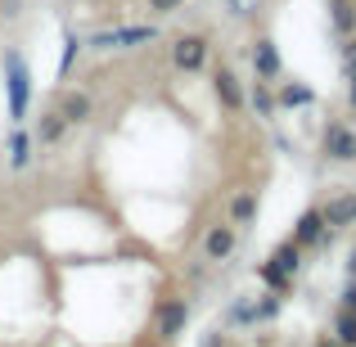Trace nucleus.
I'll use <instances>...</instances> for the list:
<instances>
[{
	"mask_svg": "<svg viewBox=\"0 0 356 347\" xmlns=\"http://www.w3.org/2000/svg\"><path fill=\"white\" fill-rule=\"evenodd\" d=\"M266 261H275L280 271H284V275H298V271H302V243L298 239H289V243H280L275 252H270Z\"/></svg>",
	"mask_w": 356,
	"mask_h": 347,
	"instance_id": "obj_14",
	"label": "nucleus"
},
{
	"mask_svg": "<svg viewBox=\"0 0 356 347\" xmlns=\"http://www.w3.org/2000/svg\"><path fill=\"white\" fill-rule=\"evenodd\" d=\"M181 5H185V0H149V9H154V14H176Z\"/></svg>",
	"mask_w": 356,
	"mask_h": 347,
	"instance_id": "obj_24",
	"label": "nucleus"
},
{
	"mask_svg": "<svg viewBox=\"0 0 356 347\" xmlns=\"http://www.w3.org/2000/svg\"><path fill=\"white\" fill-rule=\"evenodd\" d=\"M252 217H257V194L252 190L235 194V199H230V221H235V226H248Z\"/></svg>",
	"mask_w": 356,
	"mask_h": 347,
	"instance_id": "obj_16",
	"label": "nucleus"
},
{
	"mask_svg": "<svg viewBox=\"0 0 356 347\" xmlns=\"http://www.w3.org/2000/svg\"><path fill=\"white\" fill-rule=\"evenodd\" d=\"M158 36V27H113V32H95L90 45L95 50H131V45H149Z\"/></svg>",
	"mask_w": 356,
	"mask_h": 347,
	"instance_id": "obj_4",
	"label": "nucleus"
},
{
	"mask_svg": "<svg viewBox=\"0 0 356 347\" xmlns=\"http://www.w3.org/2000/svg\"><path fill=\"white\" fill-rule=\"evenodd\" d=\"M77 50H81V41H77V36H63V59H59V72H68L72 68V59H77Z\"/></svg>",
	"mask_w": 356,
	"mask_h": 347,
	"instance_id": "obj_21",
	"label": "nucleus"
},
{
	"mask_svg": "<svg viewBox=\"0 0 356 347\" xmlns=\"http://www.w3.org/2000/svg\"><path fill=\"white\" fill-rule=\"evenodd\" d=\"M330 23L339 36H356V0H330Z\"/></svg>",
	"mask_w": 356,
	"mask_h": 347,
	"instance_id": "obj_12",
	"label": "nucleus"
},
{
	"mask_svg": "<svg viewBox=\"0 0 356 347\" xmlns=\"http://www.w3.org/2000/svg\"><path fill=\"white\" fill-rule=\"evenodd\" d=\"M325 226L330 230H348V226H356V190H348V194H334L330 203H325Z\"/></svg>",
	"mask_w": 356,
	"mask_h": 347,
	"instance_id": "obj_8",
	"label": "nucleus"
},
{
	"mask_svg": "<svg viewBox=\"0 0 356 347\" xmlns=\"http://www.w3.org/2000/svg\"><path fill=\"white\" fill-rule=\"evenodd\" d=\"M316 347H339V339H321V343H316Z\"/></svg>",
	"mask_w": 356,
	"mask_h": 347,
	"instance_id": "obj_29",
	"label": "nucleus"
},
{
	"mask_svg": "<svg viewBox=\"0 0 356 347\" xmlns=\"http://www.w3.org/2000/svg\"><path fill=\"white\" fill-rule=\"evenodd\" d=\"M185 325H190V302L185 298H167L158 307V339H176Z\"/></svg>",
	"mask_w": 356,
	"mask_h": 347,
	"instance_id": "obj_6",
	"label": "nucleus"
},
{
	"mask_svg": "<svg viewBox=\"0 0 356 347\" xmlns=\"http://www.w3.org/2000/svg\"><path fill=\"white\" fill-rule=\"evenodd\" d=\"M348 280H356V252L348 257Z\"/></svg>",
	"mask_w": 356,
	"mask_h": 347,
	"instance_id": "obj_28",
	"label": "nucleus"
},
{
	"mask_svg": "<svg viewBox=\"0 0 356 347\" xmlns=\"http://www.w3.org/2000/svg\"><path fill=\"white\" fill-rule=\"evenodd\" d=\"M261 280H266L275 293H289V284H293V275H284V271L275 266V261H261Z\"/></svg>",
	"mask_w": 356,
	"mask_h": 347,
	"instance_id": "obj_19",
	"label": "nucleus"
},
{
	"mask_svg": "<svg viewBox=\"0 0 356 347\" xmlns=\"http://www.w3.org/2000/svg\"><path fill=\"white\" fill-rule=\"evenodd\" d=\"M248 104L257 108V118H275V90H270V81H257V86H252V95H248Z\"/></svg>",
	"mask_w": 356,
	"mask_h": 347,
	"instance_id": "obj_17",
	"label": "nucleus"
},
{
	"mask_svg": "<svg viewBox=\"0 0 356 347\" xmlns=\"http://www.w3.org/2000/svg\"><path fill=\"white\" fill-rule=\"evenodd\" d=\"M172 63L181 72H199L203 63H208V36H199V32L176 36V41H172Z\"/></svg>",
	"mask_w": 356,
	"mask_h": 347,
	"instance_id": "obj_3",
	"label": "nucleus"
},
{
	"mask_svg": "<svg viewBox=\"0 0 356 347\" xmlns=\"http://www.w3.org/2000/svg\"><path fill=\"white\" fill-rule=\"evenodd\" d=\"M27 63H23V54L18 50H9L5 54V86H9V118L14 122H23L27 118Z\"/></svg>",
	"mask_w": 356,
	"mask_h": 347,
	"instance_id": "obj_1",
	"label": "nucleus"
},
{
	"mask_svg": "<svg viewBox=\"0 0 356 347\" xmlns=\"http://www.w3.org/2000/svg\"><path fill=\"white\" fill-rule=\"evenodd\" d=\"M270 316H280V298H275V293H266V298L257 302V321H270Z\"/></svg>",
	"mask_w": 356,
	"mask_h": 347,
	"instance_id": "obj_22",
	"label": "nucleus"
},
{
	"mask_svg": "<svg viewBox=\"0 0 356 347\" xmlns=\"http://www.w3.org/2000/svg\"><path fill=\"white\" fill-rule=\"evenodd\" d=\"M275 104L280 108H307V104H316V90L302 86V81H289V86L275 90Z\"/></svg>",
	"mask_w": 356,
	"mask_h": 347,
	"instance_id": "obj_13",
	"label": "nucleus"
},
{
	"mask_svg": "<svg viewBox=\"0 0 356 347\" xmlns=\"http://www.w3.org/2000/svg\"><path fill=\"white\" fill-rule=\"evenodd\" d=\"M343 72H356V36H348V41H343Z\"/></svg>",
	"mask_w": 356,
	"mask_h": 347,
	"instance_id": "obj_23",
	"label": "nucleus"
},
{
	"mask_svg": "<svg viewBox=\"0 0 356 347\" xmlns=\"http://www.w3.org/2000/svg\"><path fill=\"white\" fill-rule=\"evenodd\" d=\"M343 307H348V312H356V280H348V293H343Z\"/></svg>",
	"mask_w": 356,
	"mask_h": 347,
	"instance_id": "obj_25",
	"label": "nucleus"
},
{
	"mask_svg": "<svg viewBox=\"0 0 356 347\" xmlns=\"http://www.w3.org/2000/svg\"><path fill=\"white\" fill-rule=\"evenodd\" d=\"M203 347H230V343H226V339H221V334H212V339H208V343H203Z\"/></svg>",
	"mask_w": 356,
	"mask_h": 347,
	"instance_id": "obj_27",
	"label": "nucleus"
},
{
	"mask_svg": "<svg viewBox=\"0 0 356 347\" xmlns=\"http://www.w3.org/2000/svg\"><path fill=\"white\" fill-rule=\"evenodd\" d=\"M27 158H32V140H27L23 131H14V140H9V163H14V167H23Z\"/></svg>",
	"mask_w": 356,
	"mask_h": 347,
	"instance_id": "obj_20",
	"label": "nucleus"
},
{
	"mask_svg": "<svg viewBox=\"0 0 356 347\" xmlns=\"http://www.w3.org/2000/svg\"><path fill=\"white\" fill-rule=\"evenodd\" d=\"M63 131H68V118L59 113V108H50V113H41V127H36V140L41 145H59Z\"/></svg>",
	"mask_w": 356,
	"mask_h": 347,
	"instance_id": "obj_15",
	"label": "nucleus"
},
{
	"mask_svg": "<svg viewBox=\"0 0 356 347\" xmlns=\"http://www.w3.org/2000/svg\"><path fill=\"white\" fill-rule=\"evenodd\" d=\"M212 90H217V99H221V108H226V113H239V108L248 104V95H243L239 77L230 68H217V72H212Z\"/></svg>",
	"mask_w": 356,
	"mask_h": 347,
	"instance_id": "obj_7",
	"label": "nucleus"
},
{
	"mask_svg": "<svg viewBox=\"0 0 356 347\" xmlns=\"http://www.w3.org/2000/svg\"><path fill=\"white\" fill-rule=\"evenodd\" d=\"M235 243H239L235 221H230V226H212L208 239H203V252H208V261H226L230 252H235Z\"/></svg>",
	"mask_w": 356,
	"mask_h": 347,
	"instance_id": "obj_9",
	"label": "nucleus"
},
{
	"mask_svg": "<svg viewBox=\"0 0 356 347\" xmlns=\"http://www.w3.org/2000/svg\"><path fill=\"white\" fill-rule=\"evenodd\" d=\"M59 113L68 118V127H81V122H90L95 104H90V95H81V90H68V95L59 99Z\"/></svg>",
	"mask_w": 356,
	"mask_h": 347,
	"instance_id": "obj_11",
	"label": "nucleus"
},
{
	"mask_svg": "<svg viewBox=\"0 0 356 347\" xmlns=\"http://www.w3.org/2000/svg\"><path fill=\"white\" fill-rule=\"evenodd\" d=\"M334 339H339V347H356V312H348V307L339 312V321H334Z\"/></svg>",
	"mask_w": 356,
	"mask_h": 347,
	"instance_id": "obj_18",
	"label": "nucleus"
},
{
	"mask_svg": "<svg viewBox=\"0 0 356 347\" xmlns=\"http://www.w3.org/2000/svg\"><path fill=\"white\" fill-rule=\"evenodd\" d=\"M330 226H325V212L321 208H307L302 217H298V226H293V239L302 243V248H321V243H330Z\"/></svg>",
	"mask_w": 356,
	"mask_h": 347,
	"instance_id": "obj_5",
	"label": "nucleus"
},
{
	"mask_svg": "<svg viewBox=\"0 0 356 347\" xmlns=\"http://www.w3.org/2000/svg\"><path fill=\"white\" fill-rule=\"evenodd\" d=\"M252 68H257V77H261V81H275L280 72H284V59H280L275 41H266V36H261V41L252 45Z\"/></svg>",
	"mask_w": 356,
	"mask_h": 347,
	"instance_id": "obj_10",
	"label": "nucleus"
},
{
	"mask_svg": "<svg viewBox=\"0 0 356 347\" xmlns=\"http://www.w3.org/2000/svg\"><path fill=\"white\" fill-rule=\"evenodd\" d=\"M348 104L356 108V72H352V77H348Z\"/></svg>",
	"mask_w": 356,
	"mask_h": 347,
	"instance_id": "obj_26",
	"label": "nucleus"
},
{
	"mask_svg": "<svg viewBox=\"0 0 356 347\" xmlns=\"http://www.w3.org/2000/svg\"><path fill=\"white\" fill-rule=\"evenodd\" d=\"M321 154L330 163H356V131L348 122H330L325 127V140H321Z\"/></svg>",
	"mask_w": 356,
	"mask_h": 347,
	"instance_id": "obj_2",
	"label": "nucleus"
}]
</instances>
